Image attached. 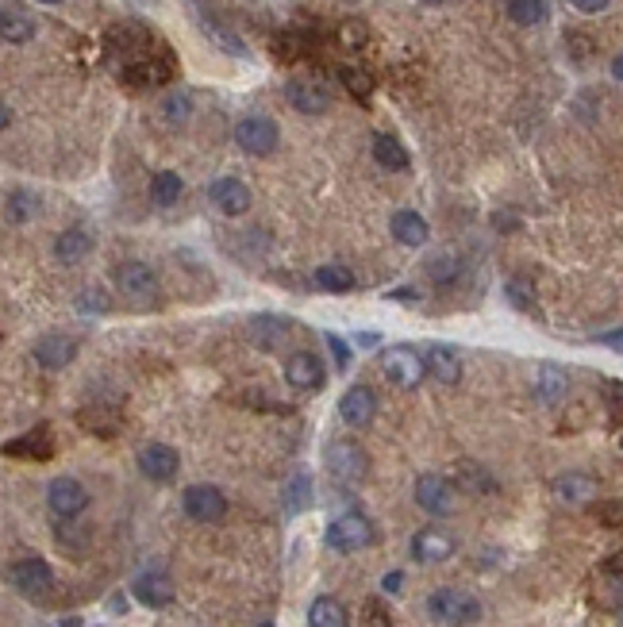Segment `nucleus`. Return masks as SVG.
<instances>
[{
  "label": "nucleus",
  "instance_id": "ddd939ff",
  "mask_svg": "<svg viewBox=\"0 0 623 627\" xmlns=\"http://www.w3.org/2000/svg\"><path fill=\"white\" fill-rule=\"evenodd\" d=\"M454 551H458V543H454V535H447L443 527H420L412 535V558L424 562V566H439Z\"/></svg>",
  "mask_w": 623,
  "mask_h": 627
},
{
  "label": "nucleus",
  "instance_id": "6e6d98bb",
  "mask_svg": "<svg viewBox=\"0 0 623 627\" xmlns=\"http://www.w3.org/2000/svg\"><path fill=\"white\" fill-rule=\"evenodd\" d=\"M262 627H274V624H262Z\"/></svg>",
  "mask_w": 623,
  "mask_h": 627
},
{
  "label": "nucleus",
  "instance_id": "5fc2aeb1",
  "mask_svg": "<svg viewBox=\"0 0 623 627\" xmlns=\"http://www.w3.org/2000/svg\"><path fill=\"white\" fill-rule=\"evenodd\" d=\"M39 4H62V0H39Z\"/></svg>",
  "mask_w": 623,
  "mask_h": 627
},
{
  "label": "nucleus",
  "instance_id": "3c124183",
  "mask_svg": "<svg viewBox=\"0 0 623 627\" xmlns=\"http://www.w3.org/2000/svg\"><path fill=\"white\" fill-rule=\"evenodd\" d=\"M612 77H616V81L623 77V62H620V58H612Z\"/></svg>",
  "mask_w": 623,
  "mask_h": 627
},
{
  "label": "nucleus",
  "instance_id": "de8ad7c7",
  "mask_svg": "<svg viewBox=\"0 0 623 627\" xmlns=\"http://www.w3.org/2000/svg\"><path fill=\"white\" fill-rule=\"evenodd\" d=\"M400 585H404V574H400V570L385 574V581H381V589H385V593H400Z\"/></svg>",
  "mask_w": 623,
  "mask_h": 627
},
{
  "label": "nucleus",
  "instance_id": "9d476101",
  "mask_svg": "<svg viewBox=\"0 0 623 627\" xmlns=\"http://www.w3.org/2000/svg\"><path fill=\"white\" fill-rule=\"evenodd\" d=\"M324 362H320V354L312 351H297L285 358V381H289V389H297V393H316L320 385H324Z\"/></svg>",
  "mask_w": 623,
  "mask_h": 627
},
{
  "label": "nucleus",
  "instance_id": "412c9836",
  "mask_svg": "<svg viewBox=\"0 0 623 627\" xmlns=\"http://www.w3.org/2000/svg\"><path fill=\"white\" fill-rule=\"evenodd\" d=\"M35 31H39V24H35L31 12L16 8V4H4V8H0V43L24 47V43L35 39Z\"/></svg>",
  "mask_w": 623,
  "mask_h": 627
},
{
  "label": "nucleus",
  "instance_id": "37998d69",
  "mask_svg": "<svg viewBox=\"0 0 623 627\" xmlns=\"http://www.w3.org/2000/svg\"><path fill=\"white\" fill-rule=\"evenodd\" d=\"M366 627H393V620L385 616V608H381L377 601L366 604Z\"/></svg>",
  "mask_w": 623,
  "mask_h": 627
},
{
  "label": "nucleus",
  "instance_id": "f03ea898",
  "mask_svg": "<svg viewBox=\"0 0 623 627\" xmlns=\"http://www.w3.org/2000/svg\"><path fill=\"white\" fill-rule=\"evenodd\" d=\"M324 462L327 474L335 477L343 489H354V485H362L370 477V454L362 451L354 439H331Z\"/></svg>",
  "mask_w": 623,
  "mask_h": 627
},
{
  "label": "nucleus",
  "instance_id": "a211bd4d",
  "mask_svg": "<svg viewBox=\"0 0 623 627\" xmlns=\"http://www.w3.org/2000/svg\"><path fill=\"white\" fill-rule=\"evenodd\" d=\"M450 485H454V489H462V493H470V497H493V493L500 489L497 477L489 474L481 462H474V458H462V462H454Z\"/></svg>",
  "mask_w": 623,
  "mask_h": 627
},
{
  "label": "nucleus",
  "instance_id": "8fccbe9b",
  "mask_svg": "<svg viewBox=\"0 0 623 627\" xmlns=\"http://www.w3.org/2000/svg\"><path fill=\"white\" fill-rule=\"evenodd\" d=\"M8 124H12V108H8V104L0 101V131H4Z\"/></svg>",
  "mask_w": 623,
  "mask_h": 627
},
{
  "label": "nucleus",
  "instance_id": "393cba45",
  "mask_svg": "<svg viewBox=\"0 0 623 627\" xmlns=\"http://www.w3.org/2000/svg\"><path fill=\"white\" fill-rule=\"evenodd\" d=\"M554 493H558L562 504L581 508V504L597 501L600 485H597V477H589V474H562V477H554Z\"/></svg>",
  "mask_w": 623,
  "mask_h": 627
},
{
  "label": "nucleus",
  "instance_id": "dca6fc26",
  "mask_svg": "<svg viewBox=\"0 0 623 627\" xmlns=\"http://www.w3.org/2000/svg\"><path fill=\"white\" fill-rule=\"evenodd\" d=\"M139 470H143L147 481L166 485V481H174L177 470H181V458H177V451L166 447V443H147V447L139 451Z\"/></svg>",
  "mask_w": 623,
  "mask_h": 627
},
{
  "label": "nucleus",
  "instance_id": "49530a36",
  "mask_svg": "<svg viewBox=\"0 0 623 627\" xmlns=\"http://www.w3.org/2000/svg\"><path fill=\"white\" fill-rule=\"evenodd\" d=\"M600 520H604L608 527H620V501L600 504Z\"/></svg>",
  "mask_w": 623,
  "mask_h": 627
},
{
  "label": "nucleus",
  "instance_id": "7c9ffc66",
  "mask_svg": "<svg viewBox=\"0 0 623 627\" xmlns=\"http://www.w3.org/2000/svg\"><path fill=\"white\" fill-rule=\"evenodd\" d=\"M181 193H185V181H181V174H174V170H158L154 181H150V201L158 204V208L177 204Z\"/></svg>",
  "mask_w": 623,
  "mask_h": 627
},
{
  "label": "nucleus",
  "instance_id": "aec40b11",
  "mask_svg": "<svg viewBox=\"0 0 623 627\" xmlns=\"http://www.w3.org/2000/svg\"><path fill=\"white\" fill-rule=\"evenodd\" d=\"M0 451L8 458H20V462H47L54 454V435H50V427H31L20 439H8Z\"/></svg>",
  "mask_w": 623,
  "mask_h": 627
},
{
  "label": "nucleus",
  "instance_id": "c756f323",
  "mask_svg": "<svg viewBox=\"0 0 623 627\" xmlns=\"http://www.w3.org/2000/svg\"><path fill=\"white\" fill-rule=\"evenodd\" d=\"M374 162L381 166V170H393V174H400V170H408V151H404V143L400 139H393V135H377L374 139Z\"/></svg>",
  "mask_w": 623,
  "mask_h": 627
},
{
  "label": "nucleus",
  "instance_id": "2f4dec72",
  "mask_svg": "<svg viewBox=\"0 0 623 627\" xmlns=\"http://www.w3.org/2000/svg\"><path fill=\"white\" fill-rule=\"evenodd\" d=\"M316 285L327 289V293H350V289L358 285V277H354V270L343 266V262H327V266L316 270Z\"/></svg>",
  "mask_w": 623,
  "mask_h": 627
},
{
  "label": "nucleus",
  "instance_id": "5701e85b",
  "mask_svg": "<svg viewBox=\"0 0 623 627\" xmlns=\"http://www.w3.org/2000/svg\"><path fill=\"white\" fill-rule=\"evenodd\" d=\"M424 370H427V377H435L439 385H458V381H462V358H458V351L435 343V347L424 351Z\"/></svg>",
  "mask_w": 623,
  "mask_h": 627
},
{
  "label": "nucleus",
  "instance_id": "58836bf2",
  "mask_svg": "<svg viewBox=\"0 0 623 627\" xmlns=\"http://www.w3.org/2000/svg\"><path fill=\"white\" fill-rule=\"evenodd\" d=\"M504 293H508V304L520 308V312H531V308H535V297H539L531 277H512V281L504 285Z\"/></svg>",
  "mask_w": 623,
  "mask_h": 627
},
{
  "label": "nucleus",
  "instance_id": "f3484780",
  "mask_svg": "<svg viewBox=\"0 0 623 627\" xmlns=\"http://www.w3.org/2000/svg\"><path fill=\"white\" fill-rule=\"evenodd\" d=\"M339 416L347 427H370L377 416V393L370 385H350L339 401Z\"/></svg>",
  "mask_w": 623,
  "mask_h": 627
},
{
  "label": "nucleus",
  "instance_id": "473e14b6",
  "mask_svg": "<svg viewBox=\"0 0 623 627\" xmlns=\"http://www.w3.org/2000/svg\"><path fill=\"white\" fill-rule=\"evenodd\" d=\"M200 27H204V31L212 35V43H216L220 51H227V54H247V43H243V39H239V35H235L231 27L220 24L216 16H200Z\"/></svg>",
  "mask_w": 623,
  "mask_h": 627
},
{
  "label": "nucleus",
  "instance_id": "6ab92c4d",
  "mask_svg": "<svg viewBox=\"0 0 623 627\" xmlns=\"http://www.w3.org/2000/svg\"><path fill=\"white\" fill-rule=\"evenodd\" d=\"M31 354H35V362H39L43 370H66L77 358V339L74 335H62V331H50V335H43V339L35 343Z\"/></svg>",
  "mask_w": 623,
  "mask_h": 627
},
{
  "label": "nucleus",
  "instance_id": "a878e982",
  "mask_svg": "<svg viewBox=\"0 0 623 627\" xmlns=\"http://www.w3.org/2000/svg\"><path fill=\"white\" fill-rule=\"evenodd\" d=\"M93 251V235L85 231V227H66L58 239H54V258L62 262V266H77L81 258H89Z\"/></svg>",
  "mask_w": 623,
  "mask_h": 627
},
{
  "label": "nucleus",
  "instance_id": "2eb2a0df",
  "mask_svg": "<svg viewBox=\"0 0 623 627\" xmlns=\"http://www.w3.org/2000/svg\"><path fill=\"white\" fill-rule=\"evenodd\" d=\"M208 201L216 204L224 216H247L254 197H250L247 181H239V177H220V181H212Z\"/></svg>",
  "mask_w": 623,
  "mask_h": 627
},
{
  "label": "nucleus",
  "instance_id": "a18cd8bd",
  "mask_svg": "<svg viewBox=\"0 0 623 627\" xmlns=\"http://www.w3.org/2000/svg\"><path fill=\"white\" fill-rule=\"evenodd\" d=\"M577 12H585V16H597V12H604L612 0H570Z\"/></svg>",
  "mask_w": 623,
  "mask_h": 627
},
{
  "label": "nucleus",
  "instance_id": "0eeeda50",
  "mask_svg": "<svg viewBox=\"0 0 623 627\" xmlns=\"http://www.w3.org/2000/svg\"><path fill=\"white\" fill-rule=\"evenodd\" d=\"M235 143L247 154H254V158H266V154H274L277 143H281V127H277L270 116H243V120L235 124Z\"/></svg>",
  "mask_w": 623,
  "mask_h": 627
},
{
  "label": "nucleus",
  "instance_id": "cd10ccee",
  "mask_svg": "<svg viewBox=\"0 0 623 627\" xmlns=\"http://www.w3.org/2000/svg\"><path fill=\"white\" fill-rule=\"evenodd\" d=\"M77 424L85 427V431H93L100 439H108V435H120V412L116 408H108V404H89V408H81L77 412Z\"/></svg>",
  "mask_w": 623,
  "mask_h": 627
},
{
  "label": "nucleus",
  "instance_id": "4be33fe9",
  "mask_svg": "<svg viewBox=\"0 0 623 627\" xmlns=\"http://www.w3.org/2000/svg\"><path fill=\"white\" fill-rule=\"evenodd\" d=\"M566 393H570V374L562 366H554V362L535 366V397H539V404L554 408V404L566 401Z\"/></svg>",
  "mask_w": 623,
  "mask_h": 627
},
{
  "label": "nucleus",
  "instance_id": "20e7f679",
  "mask_svg": "<svg viewBox=\"0 0 623 627\" xmlns=\"http://www.w3.org/2000/svg\"><path fill=\"white\" fill-rule=\"evenodd\" d=\"M381 374L389 385H397V389H420V381L427 377L424 370V354L416 351V347H389V351L381 354Z\"/></svg>",
  "mask_w": 623,
  "mask_h": 627
},
{
  "label": "nucleus",
  "instance_id": "bb28decb",
  "mask_svg": "<svg viewBox=\"0 0 623 627\" xmlns=\"http://www.w3.org/2000/svg\"><path fill=\"white\" fill-rule=\"evenodd\" d=\"M393 235H397V243L404 247H424L427 239H431V227L420 212H412V208H400L393 212Z\"/></svg>",
  "mask_w": 623,
  "mask_h": 627
},
{
  "label": "nucleus",
  "instance_id": "1a4fd4ad",
  "mask_svg": "<svg viewBox=\"0 0 623 627\" xmlns=\"http://www.w3.org/2000/svg\"><path fill=\"white\" fill-rule=\"evenodd\" d=\"M181 508L197 524H220L227 516V497L216 485H189L185 497H181Z\"/></svg>",
  "mask_w": 623,
  "mask_h": 627
},
{
  "label": "nucleus",
  "instance_id": "603ef678",
  "mask_svg": "<svg viewBox=\"0 0 623 627\" xmlns=\"http://www.w3.org/2000/svg\"><path fill=\"white\" fill-rule=\"evenodd\" d=\"M54 627H81V620H77V616H70V620H58Z\"/></svg>",
  "mask_w": 623,
  "mask_h": 627
},
{
  "label": "nucleus",
  "instance_id": "423d86ee",
  "mask_svg": "<svg viewBox=\"0 0 623 627\" xmlns=\"http://www.w3.org/2000/svg\"><path fill=\"white\" fill-rule=\"evenodd\" d=\"M116 285H120V293L131 297L135 304H158V297H162L158 270L147 266V262H139V258H131V262H124V266L116 270Z\"/></svg>",
  "mask_w": 623,
  "mask_h": 627
},
{
  "label": "nucleus",
  "instance_id": "4468645a",
  "mask_svg": "<svg viewBox=\"0 0 623 627\" xmlns=\"http://www.w3.org/2000/svg\"><path fill=\"white\" fill-rule=\"evenodd\" d=\"M131 593H135V601L147 604V608H170L174 604V581L166 577V570L150 566V570H143V574L135 577Z\"/></svg>",
  "mask_w": 623,
  "mask_h": 627
},
{
  "label": "nucleus",
  "instance_id": "c85d7f7f",
  "mask_svg": "<svg viewBox=\"0 0 623 627\" xmlns=\"http://www.w3.org/2000/svg\"><path fill=\"white\" fill-rule=\"evenodd\" d=\"M308 627H350V612L335 597H316L308 608Z\"/></svg>",
  "mask_w": 623,
  "mask_h": 627
},
{
  "label": "nucleus",
  "instance_id": "b1692460",
  "mask_svg": "<svg viewBox=\"0 0 623 627\" xmlns=\"http://www.w3.org/2000/svg\"><path fill=\"white\" fill-rule=\"evenodd\" d=\"M293 335V324L281 316H254L250 320V343L258 351H281V343Z\"/></svg>",
  "mask_w": 623,
  "mask_h": 627
},
{
  "label": "nucleus",
  "instance_id": "e433bc0d",
  "mask_svg": "<svg viewBox=\"0 0 623 627\" xmlns=\"http://www.w3.org/2000/svg\"><path fill=\"white\" fill-rule=\"evenodd\" d=\"M308 504H312V481H308V474H297L285 485V512H289V516H300Z\"/></svg>",
  "mask_w": 623,
  "mask_h": 627
},
{
  "label": "nucleus",
  "instance_id": "09e8293b",
  "mask_svg": "<svg viewBox=\"0 0 623 627\" xmlns=\"http://www.w3.org/2000/svg\"><path fill=\"white\" fill-rule=\"evenodd\" d=\"M389 301H420V293H416V289H393V293H389Z\"/></svg>",
  "mask_w": 623,
  "mask_h": 627
},
{
  "label": "nucleus",
  "instance_id": "864d4df0",
  "mask_svg": "<svg viewBox=\"0 0 623 627\" xmlns=\"http://www.w3.org/2000/svg\"><path fill=\"white\" fill-rule=\"evenodd\" d=\"M420 4H443V0H420Z\"/></svg>",
  "mask_w": 623,
  "mask_h": 627
},
{
  "label": "nucleus",
  "instance_id": "9b49d317",
  "mask_svg": "<svg viewBox=\"0 0 623 627\" xmlns=\"http://www.w3.org/2000/svg\"><path fill=\"white\" fill-rule=\"evenodd\" d=\"M416 504L431 516H450L454 512V485L443 474H420L416 477Z\"/></svg>",
  "mask_w": 623,
  "mask_h": 627
},
{
  "label": "nucleus",
  "instance_id": "4c0bfd02",
  "mask_svg": "<svg viewBox=\"0 0 623 627\" xmlns=\"http://www.w3.org/2000/svg\"><path fill=\"white\" fill-rule=\"evenodd\" d=\"M427 277H431L435 285L458 281V277H462V258H458V254H435L431 266H427Z\"/></svg>",
  "mask_w": 623,
  "mask_h": 627
},
{
  "label": "nucleus",
  "instance_id": "72a5a7b5",
  "mask_svg": "<svg viewBox=\"0 0 623 627\" xmlns=\"http://www.w3.org/2000/svg\"><path fill=\"white\" fill-rule=\"evenodd\" d=\"M35 212H39L35 193H27V189L8 193V201H4V216H8V224H27V220H35Z\"/></svg>",
  "mask_w": 623,
  "mask_h": 627
},
{
  "label": "nucleus",
  "instance_id": "ea45409f",
  "mask_svg": "<svg viewBox=\"0 0 623 627\" xmlns=\"http://www.w3.org/2000/svg\"><path fill=\"white\" fill-rule=\"evenodd\" d=\"M189 112H193V101H189L185 93H174V97L162 101V120H166V124L181 127L185 120H189Z\"/></svg>",
  "mask_w": 623,
  "mask_h": 627
},
{
  "label": "nucleus",
  "instance_id": "a19ab883",
  "mask_svg": "<svg viewBox=\"0 0 623 627\" xmlns=\"http://www.w3.org/2000/svg\"><path fill=\"white\" fill-rule=\"evenodd\" d=\"M339 43H343L347 51H358V47H366V27L358 24V20H347V24L339 27Z\"/></svg>",
  "mask_w": 623,
  "mask_h": 627
},
{
  "label": "nucleus",
  "instance_id": "7ed1b4c3",
  "mask_svg": "<svg viewBox=\"0 0 623 627\" xmlns=\"http://www.w3.org/2000/svg\"><path fill=\"white\" fill-rule=\"evenodd\" d=\"M327 547L339 554H354L362 551V547H374L377 531L370 524V516H362V512H343L339 520H331L324 531Z\"/></svg>",
  "mask_w": 623,
  "mask_h": 627
},
{
  "label": "nucleus",
  "instance_id": "c9c22d12",
  "mask_svg": "<svg viewBox=\"0 0 623 627\" xmlns=\"http://www.w3.org/2000/svg\"><path fill=\"white\" fill-rule=\"evenodd\" d=\"M339 81H343V89H347L350 97H358V101H370L374 97V77L366 74V70H358V66H339Z\"/></svg>",
  "mask_w": 623,
  "mask_h": 627
},
{
  "label": "nucleus",
  "instance_id": "79ce46f5",
  "mask_svg": "<svg viewBox=\"0 0 623 627\" xmlns=\"http://www.w3.org/2000/svg\"><path fill=\"white\" fill-rule=\"evenodd\" d=\"M327 347H331V354H335V366H339V370H347L350 366V347L339 339V335H335V331L327 335Z\"/></svg>",
  "mask_w": 623,
  "mask_h": 627
},
{
  "label": "nucleus",
  "instance_id": "f704fd0d",
  "mask_svg": "<svg viewBox=\"0 0 623 627\" xmlns=\"http://www.w3.org/2000/svg\"><path fill=\"white\" fill-rule=\"evenodd\" d=\"M508 16L520 27L543 24L547 20V0H508Z\"/></svg>",
  "mask_w": 623,
  "mask_h": 627
},
{
  "label": "nucleus",
  "instance_id": "f257e3e1",
  "mask_svg": "<svg viewBox=\"0 0 623 627\" xmlns=\"http://www.w3.org/2000/svg\"><path fill=\"white\" fill-rule=\"evenodd\" d=\"M427 616L439 627H470L481 620V601L466 589H435L427 597Z\"/></svg>",
  "mask_w": 623,
  "mask_h": 627
},
{
  "label": "nucleus",
  "instance_id": "6e6552de",
  "mask_svg": "<svg viewBox=\"0 0 623 627\" xmlns=\"http://www.w3.org/2000/svg\"><path fill=\"white\" fill-rule=\"evenodd\" d=\"M47 508L58 520H77L89 508V489L77 477H54L47 485Z\"/></svg>",
  "mask_w": 623,
  "mask_h": 627
},
{
  "label": "nucleus",
  "instance_id": "c03bdc74",
  "mask_svg": "<svg viewBox=\"0 0 623 627\" xmlns=\"http://www.w3.org/2000/svg\"><path fill=\"white\" fill-rule=\"evenodd\" d=\"M77 308H81V312H104V308H108V301H100L97 289H89V293L77 301Z\"/></svg>",
  "mask_w": 623,
  "mask_h": 627
},
{
  "label": "nucleus",
  "instance_id": "f8f14e48",
  "mask_svg": "<svg viewBox=\"0 0 623 627\" xmlns=\"http://www.w3.org/2000/svg\"><path fill=\"white\" fill-rule=\"evenodd\" d=\"M285 97L289 104L304 112V116H320L331 108V89H327L324 81H316V77H297V81H289L285 85Z\"/></svg>",
  "mask_w": 623,
  "mask_h": 627
},
{
  "label": "nucleus",
  "instance_id": "39448f33",
  "mask_svg": "<svg viewBox=\"0 0 623 627\" xmlns=\"http://www.w3.org/2000/svg\"><path fill=\"white\" fill-rule=\"evenodd\" d=\"M8 585L27 601H43L54 589V570L43 558H20V562L8 566Z\"/></svg>",
  "mask_w": 623,
  "mask_h": 627
}]
</instances>
